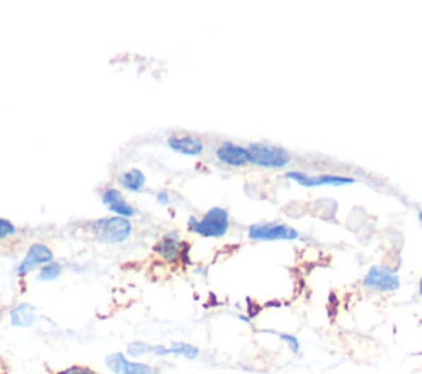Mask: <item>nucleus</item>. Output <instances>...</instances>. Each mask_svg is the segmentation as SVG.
Instances as JSON below:
<instances>
[{"label":"nucleus","instance_id":"1","mask_svg":"<svg viewBox=\"0 0 422 374\" xmlns=\"http://www.w3.org/2000/svg\"><path fill=\"white\" fill-rule=\"evenodd\" d=\"M188 231L208 239L226 236V233L230 231V213L221 206H213L200 219L190 216L188 218Z\"/></svg>","mask_w":422,"mask_h":374},{"label":"nucleus","instance_id":"9","mask_svg":"<svg viewBox=\"0 0 422 374\" xmlns=\"http://www.w3.org/2000/svg\"><path fill=\"white\" fill-rule=\"evenodd\" d=\"M101 201L104 206H106L109 211L114 214V216L131 219L132 216H136L137 214V209L134 208L126 198H124L121 189H117V188L104 189V192L101 193Z\"/></svg>","mask_w":422,"mask_h":374},{"label":"nucleus","instance_id":"4","mask_svg":"<svg viewBox=\"0 0 422 374\" xmlns=\"http://www.w3.org/2000/svg\"><path fill=\"white\" fill-rule=\"evenodd\" d=\"M247 238L252 241H294L299 231L282 223H254L247 228Z\"/></svg>","mask_w":422,"mask_h":374},{"label":"nucleus","instance_id":"20","mask_svg":"<svg viewBox=\"0 0 422 374\" xmlns=\"http://www.w3.org/2000/svg\"><path fill=\"white\" fill-rule=\"evenodd\" d=\"M54 374H98V373L88 366H69L66 370H61Z\"/></svg>","mask_w":422,"mask_h":374},{"label":"nucleus","instance_id":"14","mask_svg":"<svg viewBox=\"0 0 422 374\" xmlns=\"http://www.w3.org/2000/svg\"><path fill=\"white\" fill-rule=\"evenodd\" d=\"M147 177L143 175L142 170L139 168H131V170L122 172L119 175V185H121L129 193H139L146 188Z\"/></svg>","mask_w":422,"mask_h":374},{"label":"nucleus","instance_id":"5","mask_svg":"<svg viewBox=\"0 0 422 374\" xmlns=\"http://www.w3.org/2000/svg\"><path fill=\"white\" fill-rule=\"evenodd\" d=\"M54 261V254L49 246L45 242H33L32 246L28 247V251L25 252L22 262L18 264L17 267V276L25 277L35 269H42L43 266Z\"/></svg>","mask_w":422,"mask_h":374},{"label":"nucleus","instance_id":"8","mask_svg":"<svg viewBox=\"0 0 422 374\" xmlns=\"http://www.w3.org/2000/svg\"><path fill=\"white\" fill-rule=\"evenodd\" d=\"M286 178L294 180L302 187L314 188V187H344L353 185L355 178L351 177H340V175H307L302 172H289L286 173Z\"/></svg>","mask_w":422,"mask_h":374},{"label":"nucleus","instance_id":"23","mask_svg":"<svg viewBox=\"0 0 422 374\" xmlns=\"http://www.w3.org/2000/svg\"><path fill=\"white\" fill-rule=\"evenodd\" d=\"M419 218H421V221H422V213H421V214H419Z\"/></svg>","mask_w":422,"mask_h":374},{"label":"nucleus","instance_id":"11","mask_svg":"<svg viewBox=\"0 0 422 374\" xmlns=\"http://www.w3.org/2000/svg\"><path fill=\"white\" fill-rule=\"evenodd\" d=\"M167 146L170 151L180 153L185 157H198L205 151V142L200 137L192 136V134H183V136H170L167 139Z\"/></svg>","mask_w":422,"mask_h":374},{"label":"nucleus","instance_id":"3","mask_svg":"<svg viewBox=\"0 0 422 374\" xmlns=\"http://www.w3.org/2000/svg\"><path fill=\"white\" fill-rule=\"evenodd\" d=\"M247 162L256 167L282 168L291 163V153L279 146L272 144H250L246 147Z\"/></svg>","mask_w":422,"mask_h":374},{"label":"nucleus","instance_id":"17","mask_svg":"<svg viewBox=\"0 0 422 374\" xmlns=\"http://www.w3.org/2000/svg\"><path fill=\"white\" fill-rule=\"evenodd\" d=\"M127 356L131 358H141L152 353V346L146 341H132L127 345Z\"/></svg>","mask_w":422,"mask_h":374},{"label":"nucleus","instance_id":"21","mask_svg":"<svg viewBox=\"0 0 422 374\" xmlns=\"http://www.w3.org/2000/svg\"><path fill=\"white\" fill-rule=\"evenodd\" d=\"M156 201L157 204H160V206H168V204H170V193L158 192L156 194Z\"/></svg>","mask_w":422,"mask_h":374},{"label":"nucleus","instance_id":"6","mask_svg":"<svg viewBox=\"0 0 422 374\" xmlns=\"http://www.w3.org/2000/svg\"><path fill=\"white\" fill-rule=\"evenodd\" d=\"M363 286L378 292H393L399 288V276L388 267L375 266L366 274Z\"/></svg>","mask_w":422,"mask_h":374},{"label":"nucleus","instance_id":"22","mask_svg":"<svg viewBox=\"0 0 422 374\" xmlns=\"http://www.w3.org/2000/svg\"><path fill=\"white\" fill-rule=\"evenodd\" d=\"M419 292H421V296H422V277H421V286H419Z\"/></svg>","mask_w":422,"mask_h":374},{"label":"nucleus","instance_id":"10","mask_svg":"<svg viewBox=\"0 0 422 374\" xmlns=\"http://www.w3.org/2000/svg\"><path fill=\"white\" fill-rule=\"evenodd\" d=\"M215 157L216 160L223 163L226 167H245L247 162V151L246 147L238 146V144L231 142V141H225L221 142L220 146L216 147L215 151Z\"/></svg>","mask_w":422,"mask_h":374},{"label":"nucleus","instance_id":"18","mask_svg":"<svg viewBox=\"0 0 422 374\" xmlns=\"http://www.w3.org/2000/svg\"><path fill=\"white\" fill-rule=\"evenodd\" d=\"M17 234V226L7 218H0V241L13 238Z\"/></svg>","mask_w":422,"mask_h":374},{"label":"nucleus","instance_id":"19","mask_svg":"<svg viewBox=\"0 0 422 374\" xmlns=\"http://www.w3.org/2000/svg\"><path fill=\"white\" fill-rule=\"evenodd\" d=\"M266 333H274V335H277L281 338L282 341H286L287 345H289V348L294 353H299L300 351V341L297 340V338L294 335H289V333H277V332H266Z\"/></svg>","mask_w":422,"mask_h":374},{"label":"nucleus","instance_id":"15","mask_svg":"<svg viewBox=\"0 0 422 374\" xmlns=\"http://www.w3.org/2000/svg\"><path fill=\"white\" fill-rule=\"evenodd\" d=\"M61 274H63V264L53 261L40 269L37 274V281L38 282H54L57 279L61 277Z\"/></svg>","mask_w":422,"mask_h":374},{"label":"nucleus","instance_id":"12","mask_svg":"<svg viewBox=\"0 0 422 374\" xmlns=\"http://www.w3.org/2000/svg\"><path fill=\"white\" fill-rule=\"evenodd\" d=\"M153 252L167 262H175L182 257V238L178 231H168L156 246Z\"/></svg>","mask_w":422,"mask_h":374},{"label":"nucleus","instance_id":"13","mask_svg":"<svg viewBox=\"0 0 422 374\" xmlns=\"http://www.w3.org/2000/svg\"><path fill=\"white\" fill-rule=\"evenodd\" d=\"M10 323L20 328L33 327L37 323V307L27 302L15 305L10 312Z\"/></svg>","mask_w":422,"mask_h":374},{"label":"nucleus","instance_id":"7","mask_svg":"<svg viewBox=\"0 0 422 374\" xmlns=\"http://www.w3.org/2000/svg\"><path fill=\"white\" fill-rule=\"evenodd\" d=\"M106 366L112 374H158L157 368L146 363L131 361L124 353L117 351L106 356Z\"/></svg>","mask_w":422,"mask_h":374},{"label":"nucleus","instance_id":"16","mask_svg":"<svg viewBox=\"0 0 422 374\" xmlns=\"http://www.w3.org/2000/svg\"><path fill=\"white\" fill-rule=\"evenodd\" d=\"M168 355L183 356L187 360H197L200 356V350L195 345H190V343H172L168 346Z\"/></svg>","mask_w":422,"mask_h":374},{"label":"nucleus","instance_id":"2","mask_svg":"<svg viewBox=\"0 0 422 374\" xmlns=\"http://www.w3.org/2000/svg\"><path fill=\"white\" fill-rule=\"evenodd\" d=\"M131 219L121 216L99 218L89 224V231L99 242L102 244H122L132 234Z\"/></svg>","mask_w":422,"mask_h":374}]
</instances>
